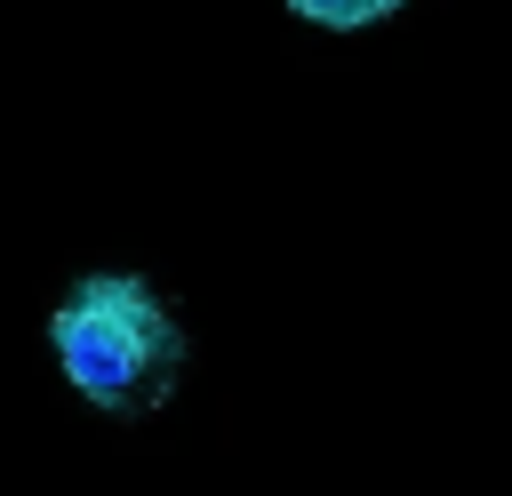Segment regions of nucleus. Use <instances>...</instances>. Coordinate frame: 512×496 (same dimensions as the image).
I'll return each instance as SVG.
<instances>
[{"mask_svg": "<svg viewBox=\"0 0 512 496\" xmlns=\"http://www.w3.org/2000/svg\"><path fill=\"white\" fill-rule=\"evenodd\" d=\"M48 344H56V368L72 376V392H88L112 416L160 408L168 384L184 376V328L136 272L80 280L48 320Z\"/></svg>", "mask_w": 512, "mask_h": 496, "instance_id": "obj_1", "label": "nucleus"}, {"mask_svg": "<svg viewBox=\"0 0 512 496\" xmlns=\"http://www.w3.org/2000/svg\"><path fill=\"white\" fill-rule=\"evenodd\" d=\"M296 16H312V24H328V32H360V24H384L400 0H288Z\"/></svg>", "mask_w": 512, "mask_h": 496, "instance_id": "obj_2", "label": "nucleus"}]
</instances>
